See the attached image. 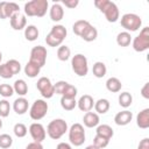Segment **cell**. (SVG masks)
Returning a JSON list of instances; mask_svg holds the SVG:
<instances>
[{"mask_svg":"<svg viewBox=\"0 0 149 149\" xmlns=\"http://www.w3.org/2000/svg\"><path fill=\"white\" fill-rule=\"evenodd\" d=\"M94 6L101 12L104 13L106 20L111 23H114L119 20L120 17V12H119V8L118 6L109 1V0H95L94 1Z\"/></svg>","mask_w":149,"mask_h":149,"instance_id":"obj_1","label":"cell"},{"mask_svg":"<svg viewBox=\"0 0 149 149\" xmlns=\"http://www.w3.org/2000/svg\"><path fill=\"white\" fill-rule=\"evenodd\" d=\"M48 7H49L48 0H31L24 3L23 10H24V15L27 16L42 17L47 14Z\"/></svg>","mask_w":149,"mask_h":149,"instance_id":"obj_2","label":"cell"},{"mask_svg":"<svg viewBox=\"0 0 149 149\" xmlns=\"http://www.w3.org/2000/svg\"><path fill=\"white\" fill-rule=\"evenodd\" d=\"M69 130L68 123L63 119H54L47 126V134L52 140H59Z\"/></svg>","mask_w":149,"mask_h":149,"instance_id":"obj_3","label":"cell"},{"mask_svg":"<svg viewBox=\"0 0 149 149\" xmlns=\"http://www.w3.org/2000/svg\"><path fill=\"white\" fill-rule=\"evenodd\" d=\"M121 27L126 29V31H137L142 26V19L134 13H126L121 16L120 20Z\"/></svg>","mask_w":149,"mask_h":149,"instance_id":"obj_4","label":"cell"},{"mask_svg":"<svg viewBox=\"0 0 149 149\" xmlns=\"http://www.w3.org/2000/svg\"><path fill=\"white\" fill-rule=\"evenodd\" d=\"M71 68L78 77H85L88 72V62L86 56H84L83 54L74 55L71 58Z\"/></svg>","mask_w":149,"mask_h":149,"instance_id":"obj_5","label":"cell"},{"mask_svg":"<svg viewBox=\"0 0 149 149\" xmlns=\"http://www.w3.org/2000/svg\"><path fill=\"white\" fill-rule=\"evenodd\" d=\"M68 132H69V141L72 146L80 147L81 144H84L86 135H85V130H84L83 125L73 123Z\"/></svg>","mask_w":149,"mask_h":149,"instance_id":"obj_6","label":"cell"},{"mask_svg":"<svg viewBox=\"0 0 149 149\" xmlns=\"http://www.w3.org/2000/svg\"><path fill=\"white\" fill-rule=\"evenodd\" d=\"M132 47L136 52H143L149 49V27L142 28L140 34L132 41Z\"/></svg>","mask_w":149,"mask_h":149,"instance_id":"obj_7","label":"cell"},{"mask_svg":"<svg viewBox=\"0 0 149 149\" xmlns=\"http://www.w3.org/2000/svg\"><path fill=\"white\" fill-rule=\"evenodd\" d=\"M48 102L43 99H36L33 105L30 106V109H29V115L33 120L35 121H38L41 119H43L47 113H48Z\"/></svg>","mask_w":149,"mask_h":149,"instance_id":"obj_8","label":"cell"},{"mask_svg":"<svg viewBox=\"0 0 149 149\" xmlns=\"http://www.w3.org/2000/svg\"><path fill=\"white\" fill-rule=\"evenodd\" d=\"M36 87L38 90V92L41 93V95L45 99H50L54 97L55 94V88H54V84L51 83V80L47 77H41L37 83H36Z\"/></svg>","mask_w":149,"mask_h":149,"instance_id":"obj_9","label":"cell"},{"mask_svg":"<svg viewBox=\"0 0 149 149\" xmlns=\"http://www.w3.org/2000/svg\"><path fill=\"white\" fill-rule=\"evenodd\" d=\"M47 55H48V52H47V49L44 47L36 45L30 51V58H29V61L36 63L38 66L42 68V66H44V64L47 62Z\"/></svg>","mask_w":149,"mask_h":149,"instance_id":"obj_10","label":"cell"},{"mask_svg":"<svg viewBox=\"0 0 149 149\" xmlns=\"http://www.w3.org/2000/svg\"><path fill=\"white\" fill-rule=\"evenodd\" d=\"M29 134H30L31 139L34 140V142H38V143H42L47 136L45 128L40 122H33L29 126Z\"/></svg>","mask_w":149,"mask_h":149,"instance_id":"obj_11","label":"cell"},{"mask_svg":"<svg viewBox=\"0 0 149 149\" xmlns=\"http://www.w3.org/2000/svg\"><path fill=\"white\" fill-rule=\"evenodd\" d=\"M9 22H10V27L14 29V30H22L27 27V19H26V15L24 14H21L20 12L19 13H15L10 19H9Z\"/></svg>","mask_w":149,"mask_h":149,"instance_id":"obj_12","label":"cell"},{"mask_svg":"<svg viewBox=\"0 0 149 149\" xmlns=\"http://www.w3.org/2000/svg\"><path fill=\"white\" fill-rule=\"evenodd\" d=\"M77 106L81 112H90L94 106V100L90 94H84L77 101Z\"/></svg>","mask_w":149,"mask_h":149,"instance_id":"obj_13","label":"cell"},{"mask_svg":"<svg viewBox=\"0 0 149 149\" xmlns=\"http://www.w3.org/2000/svg\"><path fill=\"white\" fill-rule=\"evenodd\" d=\"M49 15H50V19L51 21L54 22H59L63 17H64V9H63V6L58 2L56 3H52L50 9H49Z\"/></svg>","mask_w":149,"mask_h":149,"instance_id":"obj_14","label":"cell"},{"mask_svg":"<svg viewBox=\"0 0 149 149\" xmlns=\"http://www.w3.org/2000/svg\"><path fill=\"white\" fill-rule=\"evenodd\" d=\"M132 119H133V113L128 109H125V111H121L115 114L114 122L118 126H126L132 121Z\"/></svg>","mask_w":149,"mask_h":149,"instance_id":"obj_15","label":"cell"},{"mask_svg":"<svg viewBox=\"0 0 149 149\" xmlns=\"http://www.w3.org/2000/svg\"><path fill=\"white\" fill-rule=\"evenodd\" d=\"M28 107H29V104L24 97H19L13 102V109L17 115H23L28 111Z\"/></svg>","mask_w":149,"mask_h":149,"instance_id":"obj_16","label":"cell"},{"mask_svg":"<svg viewBox=\"0 0 149 149\" xmlns=\"http://www.w3.org/2000/svg\"><path fill=\"white\" fill-rule=\"evenodd\" d=\"M83 122H84V126L87 127V128H94L99 125L100 122V119H99V115L95 113V112H86L83 116Z\"/></svg>","mask_w":149,"mask_h":149,"instance_id":"obj_17","label":"cell"},{"mask_svg":"<svg viewBox=\"0 0 149 149\" xmlns=\"http://www.w3.org/2000/svg\"><path fill=\"white\" fill-rule=\"evenodd\" d=\"M136 125L141 129H147L149 128V108L142 109L137 115H136Z\"/></svg>","mask_w":149,"mask_h":149,"instance_id":"obj_18","label":"cell"},{"mask_svg":"<svg viewBox=\"0 0 149 149\" xmlns=\"http://www.w3.org/2000/svg\"><path fill=\"white\" fill-rule=\"evenodd\" d=\"M23 71H24V74H26L27 77H29V78H35V77H37V74H40L41 66H38V65H37L36 63H34V62L28 61L27 64L24 65Z\"/></svg>","mask_w":149,"mask_h":149,"instance_id":"obj_19","label":"cell"},{"mask_svg":"<svg viewBox=\"0 0 149 149\" xmlns=\"http://www.w3.org/2000/svg\"><path fill=\"white\" fill-rule=\"evenodd\" d=\"M95 133H97V135L102 136V137H105V139H107V140H111V139L113 137V135H114L113 128H112L111 126L106 125V123L98 125V126H97V129H95Z\"/></svg>","mask_w":149,"mask_h":149,"instance_id":"obj_20","label":"cell"},{"mask_svg":"<svg viewBox=\"0 0 149 149\" xmlns=\"http://www.w3.org/2000/svg\"><path fill=\"white\" fill-rule=\"evenodd\" d=\"M121 87H122V83L119 78L116 77H111L106 80V88L112 92V93H118L121 91Z\"/></svg>","mask_w":149,"mask_h":149,"instance_id":"obj_21","label":"cell"},{"mask_svg":"<svg viewBox=\"0 0 149 149\" xmlns=\"http://www.w3.org/2000/svg\"><path fill=\"white\" fill-rule=\"evenodd\" d=\"M38 35H40V31L37 29L36 26L34 24H28L26 28H24V37L27 41L29 42H34L38 38Z\"/></svg>","mask_w":149,"mask_h":149,"instance_id":"obj_22","label":"cell"},{"mask_svg":"<svg viewBox=\"0 0 149 149\" xmlns=\"http://www.w3.org/2000/svg\"><path fill=\"white\" fill-rule=\"evenodd\" d=\"M13 88H14V93H16L20 97H24L28 93V85H27L26 80H23V79L15 80Z\"/></svg>","mask_w":149,"mask_h":149,"instance_id":"obj_23","label":"cell"},{"mask_svg":"<svg viewBox=\"0 0 149 149\" xmlns=\"http://www.w3.org/2000/svg\"><path fill=\"white\" fill-rule=\"evenodd\" d=\"M109 106H111L109 101L107 99H105V98H101V99H99V100H97L94 102V106L93 107H94L97 114H105V113L108 112Z\"/></svg>","mask_w":149,"mask_h":149,"instance_id":"obj_24","label":"cell"},{"mask_svg":"<svg viewBox=\"0 0 149 149\" xmlns=\"http://www.w3.org/2000/svg\"><path fill=\"white\" fill-rule=\"evenodd\" d=\"M80 37H81L84 41H86V42H92V41L97 40V37H98V30H97V28H95L94 26L90 24V26L85 29V31L81 34Z\"/></svg>","mask_w":149,"mask_h":149,"instance_id":"obj_25","label":"cell"},{"mask_svg":"<svg viewBox=\"0 0 149 149\" xmlns=\"http://www.w3.org/2000/svg\"><path fill=\"white\" fill-rule=\"evenodd\" d=\"M91 23L88 22V21H86V20H78V21H76L74 23H73V26H72V31L77 35V36H81V34L85 31V29L90 26Z\"/></svg>","mask_w":149,"mask_h":149,"instance_id":"obj_26","label":"cell"},{"mask_svg":"<svg viewBox=\"0 0 149 149\" xmlns=\"http://www.w3.org/2000/svg\"><path fill=\"white\" fill-rule=\"evenodd\" d=\"M116 43L119 47H128L132 43V36L128 31H121L116 35Z\"/></svg>","mask_w":149,"mask_h":149,"instance_id":"obj_27","label":"cell"},{"mask_svg":"<svg viewBox=\"0 0 149 149\" xmlns=\"http://www.w3.org/2000/svg\"><path fill=\"white\" fill-rule=\"evenodd\" d=\"M92 72H93V76H94V77H97V78H102V77L106 76L107 68H106L105 63H102V62H95V63L93 64Z\"/></svg>","mask_w":149,"mask_h":149,"instance_id":"obj_28","label":"cell"},{"mask_svg":"<svg viewBox=\"0 0 149 149\" xmlns=\"http://www.w3.org/2000/svg\"><path fill=\"white\" fill-rule=\"evenodd\" d=\"M118 100H119V105L123 108H128L133 104V97L129 92H121L119 94Z\"/></svg>","mask_w":149,"mask_h":149,"instance_id":"obj_29","label":"cell"},{"mask_svg":"<svg viewBox=\"0 0 149 149\" xmlns=\"http://www.w3.org/2000/svg\"><path fill=\"white\" fill-rule=\"evenodd\" d=\"M71 57V50L68 45H59L57 49V58L62 62H66Z\"/></svg>","mask_w":149,"mask_h":149,"instance_id":"obj_30","label":"cell"},{"mask_svg":"<svg viewBox=\"0 0 149 149\" xmlns=\"http://www.w3.org/2000/svg\"><path fill=\"white\" fill-rule=\"evenodd\" d=\"M20 12V7L17 3L15 2H6L5 5V15H6V19H10L15 13H19Z\"/></svg>","mask_w":149,"mask_h":149,"instance_id":"obj_31","label":"cell"},{"mask_svg":"<svg viewBox=\"0 0 149 149\" xmlns=\"http://www.w3.org/2000/svg\"><path fill=\"white\" fill-rule=\"evenodd\" d=\"M50 33H51V34H54L56 37L61 38L62 41H64V38L66 37L68 30H66V28H65L63 24H55V26L51 28Z\"/></svg>","mask_w":149,"mask_h":149,"instance_id":"obj_32","label":"cell"},{"mask_svg":"<svg viewBox=\"0 0 149 149\" xmlns=\"http://www.w3.org/2000/svg\"><path fill=\"white\" fill-rule=\"evenodd\" d=\"M61 106L65 111H72L77 106V100H76V98L71 99V98H64V97H62L61 98Z\"/></svg>","mask_w":149,"mask_h":149,"instance_id":"obj_33","label":"cell"},{"mask_svg":"<svg viewBox=\"0 0 149 149\" xmlns=\"http://www.w3.org/2000/svg\"><path fill=\"white\" fill-rule=\"evenodd\" d=\"M13 132H14V134H15L16 137H24L27 135V133H28V128H27V126L24 123L19 122V123H15L14 125Z\"/></svg>","mask_w":149,"mask_h":149,"instance_id":"obj_34","label":"cell"},{"mask_svg":"<svg viewBox=\"0 0 149 149\" xmlns=\"http://www.w3.org/2000/svg\"><path fill=\"white\" fill-rule=\"evenodd\" d=\"M13 144V139L9 134H1L0 135V148L1 149H9Z\"/></svg>","mask_w":149,"mask_h":149,"instance_id":"obj_35","label":"cell"},{"mask_svg":"<svg viewBox=\"0 0 149 149\" xmlns=\"http://www.w3.org/2000/svg\"><path fill=\"white\" fill-rule=\"evenodd\" d=\"M14 94V88L9 84H0V95L3 98H10Z\"/></svg>","mask_w":149,"mask_h":149,"instance_id":"obj_36","label":"cell"},{"mask_svg":"<svg viewBox=\"0 0 149 149\" xmlns=\"http://www.w3.org/2000/svg\"><path fill=\"white\" fill-rule=\"evenodd\" d=\"M45 42H47V44L49 45V47H59V45H62V43H63V41L61 40V38H58V37H56L54 34H51V33H49L48 35H47V37H45Z\"/></svg>","mask_w":149,"mask_h":149,"instance_id":"obj_37","label":"cell"},{"mask_svg":"<svg viewBox=\"0 0 149 149\" xmlns=\"http://www.w3.org/2000/svg\"><path fill=\"white\" fill-rule=\"evenodd\" d=\"M6 65L8 66V69L10 70V72L13 74H17L21 71V64L16 59H9V61H7L6 62Z\"/></svg>","mask_w":149,"mask_h":149,"instance_id":"obj_38","label":"cell"},{"mask_svg":"<svg viewBox=\"0 0 149 149\" xmlns=\"http://www.w3.org/2000/svg\"><path fill=\"white\" fill-rule=\"evenodd\" d=\"M10 112V105L9 101L6 99L0 100V118H7Z\"/></svg>","mask_w":149,"mask_h":149,"instance_id":"obj_39","label":"cell"},{"mask_svg":"<svg viewBox=\"0 0 149 149\" xmlns=\"http://www.w3.org/2000/svg\"><path fill=\"white\" fill-rule=\"evenodd\" d=\"M109 143V140L102 137V136H99V135H95L94 139H93V146H95L98 149H104L108 146Z\"/></svg>","mask_w":149,"mask_h":149,"instance_id":"obj_40","label":"cell"},{"mask_svg":"<svg viewBox=\"0 0 149 149\" xmlns=\"http://www.w3.org/2000/svg\"><path fill=\"white\" fill-rule=\"evenodd\" d=\"M77 87H74L73 85H71V84H68V86H66V88H65V91L63 92V94H62V97H64V98H71V99H73V98H76V95H77Z\"/></svg>","mask_w":149,"mask_h":149,"instance_id":"obj_41","label":"cell"},{"mask_svg":"<svg viewBox=\"0 0 149 149\" xmlns=\"http://www.w3.org/2000/svg\"><path fill=\"white\" fill-rule=\"evenodd\" d=\"M68 81H65V80H59V81H57L56 84H54V88H55V94H63V92L65 91V88H66V86H68Z\"/></svg>","mask_w":149,"mask_h":149,"instance_id":"obj_42","label":"cell"},{"mask_svg":"<svg viewBox=\"0 0 149 149\" xmlns=\"http://www.w3.org/2000/svg\"><path fill=\"white\" fill-rule=\"evenodd\" d=\"M14 74L10 72V70L8 69V66L5 64H0V77L3 79H10Z\"/></svg>","mask_w":149,"mask_h":149,"instance_id":"obj_43","label":"cell"},{"mask_svg":"<svg viewBox=\"0 0 149 149\" xmlns=\"http://www.w3.org/2000/svg\"><path fill=\"white\" fill-rule=\"evenodd\" d=\"M65 7H68V8H76L77 6H78V3H79V1L78 0H64L63 2H62Z\"/></svg>","mask_w":149,"mask_h":149,"instance_id":"obj_44","label":"cell"},{"mask_svg":"<svg viewBox=\"0 0 149 149\" xmlns=\"http://www.w3.org/2000/svg\"><path fill=\"white\" fill-rule=\"evenodd\" d=\"M141 95L144 99H149V83H146L141 88Z\"/></svg>","mask_w":149,"mask_h":149,"instance_id":"obj_45","label":"cell"},{"mask_svg":"<svg viewBox=\"0 0 149 149\" xmlns=\"http://www.w3.org/2000/svg\"><path fill=\"white\" fill-rule=\"evenodd\" d=\"M137 149H149V139L148 137L142 139L137 146Z\"/></svg>","mask_w":149,"mask_h":149,"instance_id":"obj_46","label":"cell"},{"mask_svg":"<svg viewBox=\"0 0 149 149\" xmlns=\"http://www.w3.org/2000/svg\"><path fill=\"white\" fill-rule=\"evenodd\" d=\"M26 149H43V146L42 143H38V142H30Z\"/></svg>","mask_w":149,"mask_h":149,"instance_id":"obj_47","label":"cell"},{"mask_svg":"<svg viewBox=\"0 0 149 149\" xmlns=\"http://www.w3.org/2000/svg\"><path fill=\"white\" fill-rule=\"evenodd\" d=\"M5 5H6V1H1L0 2V19L1 20H5L6 19V15H5Z\"/></svg>","mask_w":149,"mask_h":149,"instance_id":"obj_48","label":"cell"},{"mask_svg":"<svg viewBox=\"0 0 149 149\" xmlns=\"http://www.w3.org/2000/svg\"><path fill=\"white\" fill-rule=\"evenodd\" d=\"M56 149H72V147L66 142H61V143L57 144Z\"/></svg>","mask_w":149,"mask_h":149,"instance_id":"obj_49","label":"cell"},{"mask_svg":"<svg viewBox=\"0 0 149 149\" xmlns=\"http://www.w3.org/2000/svg\"><path fill=\"white\" fill-rule=\"evenodd\" d=\"M85 149H98L95 146H93V144H90V146H87Z\"/></svg>","mask_w":149,"mask_h":149,"instance_id":"obj_50","label":"cell"},{"mask_svg":"<svg viewBox=\"0 0 149 149\" xmlns=\"http://www.w3.org/2000/svg\"><path fill=\"white\" fill-rule=\"evenodd\" d=\"M1 61H2V52L0 51V64H1Z\"/></svg>","mask_w":149,"mask_h":149,"instance_id":"obj_51","label":"cell"},{"mask_svg":"<svg viewBox=\"0 0 149 149\" xmlns=\"http://www.w3.org/2000/svg\"><path fill=\"white\" fill-rule=\"evenodd\" d=\"M2 128V120H1V118H0V129Z\"/></svg>","mask_w":149,"mask_h":149,"instance_id":"obj_52","label":"cell"}]
</instances>
